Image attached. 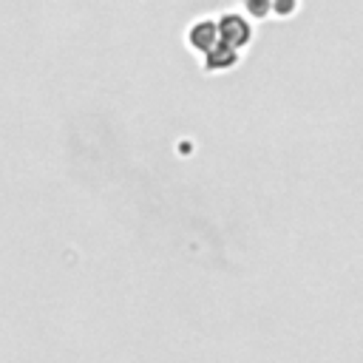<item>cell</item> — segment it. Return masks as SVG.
<instances>
[{
	"mask_svg": "<svg viewBox=\"0 0 363 363\" xmlns=\"http://www.w3.org/2000/svg\"><path fill=\"white\" fill-rule=\"evenodd\" d=\"M216 28H218V43L227 45V48H233V51L250 45V40H252V26H250V20L241 17V14H235V11L221 14V17L216 20Z\"/></svg>",
	"mask_w": 363,
	"mask_h": 363,
	"instance_id": "6da1fadb",
	"label": "cell"
},
{
	"mask_svg": "<svg viewBox=\"0 0 363 363\" xmlns=\"http://www.w3.org/2000/svg\"><path fill=\"white\" fill-rule=\"evenodd\" d=\"M187 45L193 51H199L201 57L218 45V28H216V20H196L190 28H187Z\"/></svg>",
	"mask_w": 363,
	"mask_h": 363,
	"instance_id": "7a4b0ae2",
	"label": "cell"
},
{
	"mask_svg": "<svg viewBox=\"0 0 363 363\" xmlns=\"http://www.w3.org/2000/svg\"><path fill=\"white\" fill-rule=\"evenodd\" d=\"M235 65H238V51H233V48H227L221 43L201 57V68L204 71H230Z\"/></svg>",
	"mask_w": 363,
	"mask_h": 363,
	"instance_id": "3957f363",
	"label": "cell"
},
{
	"mask_svg": "<svg viewBox=\"0 0 363 363\" xmlns=\"http://www.w3.org/2000/svg\"><path fill=\"white\" fill-rule=\"evenodd\" d=\"M244 9H247L250 17L264 20V17L272 14V0H244Z\"/></svg>",
	"mask_w": 363,
	"mask_h": 363,
	"instance_id": "277c9868",
	"label": "cell"
},
{
	"mask_svg": "<svg viewBox=\"0 0 363 363\" xmlns=\"http://www.w3.org/2000/svg\"><path fill=\"white\" fill-rule=\"evenodd\" d=\"M298 11V0H272V14L278 17H289Z\"/></svg>",
	"mask_w": 363,
	"mask_h": 363,
	"instance_id": "5b68a950",
	"label": "cell"
}]
</instances>
